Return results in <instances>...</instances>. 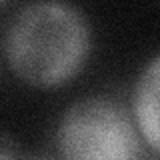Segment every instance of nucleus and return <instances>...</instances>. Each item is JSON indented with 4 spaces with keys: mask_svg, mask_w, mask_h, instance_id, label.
<instances>
[{
    "mask_svg": "<svg viewBox=\"0 0 160 160\" xmlns=\"http://www.w3.org/2000/svg\"><path fill=\"white\" fill-rule=\"evenodd\" d=\"M90 52V28L68 4L44 2L22 8L10 22L6 56L24 82L54 88L82 70Z\"/></svg>",
    "mask_w": 160,
    "mask_h": 160,
    "instance_id": "1",
    "label": "nucleus"
},
{
    "mask_svg": "<svg viewBox=\"0 0 160 160\" xmlns=\"http://www.w3.org/2000/svg\"><path fill=\"white\" fill-rule=\"evenodd\" d=\"M56 140L66 160H138L142 150L126 106L112 98H86L70 106Z\"/></svg>",
    "mask_w": 160,
    "mask_h": 160,
    "instance_id": "2",
    "label": "nucleus"
},
{
    "mask_svg": "<svg viewBox=\"0 0 160 160\" xmlns=\"http://www.w3.org/2000/svg\"><path fill=\"white\" fill-rule=\"evenodd\" d=\"M158 88H160V58L148 64L134 90V116L138 128L150 148L158 150Z\"/></svg>",
    "mask_w": 160,
    "mask_h": 160,
    "instance_id": "3",
    "label": "nucleus"
},
{
    "mask_svg": "<svg viewBox=\"0 0 160 160\" xmlns=\"http://www.w3.org/2000/svg\"><path fill=\"white\" fill-rule=\"evenodd\" d=\"M0 160H16V144L6 134L0 136Z\"/></svg>",
    "mask_w": 160,
    "mask_h": 160,
    "instance_id": "4",
    "label": "nucleus"
},
{
    "mask_svg": "<svg viewBox=\"0 0 160 160\" xmlns=\"http://www.w3.org/2000/svg\"><path fill=\"white\" fill-rule=\"evenodd\" d=\"M26 160H54V158H46V156H34V158H26Z\"/></svg>",
    "mask_w": 160,
    "mask_h": 160,
    "instance_id": "5",
    "label": "nucleus"
},
{
    "mask_svg": "<svg viewBox=\"0 0 160 160\" xmlns=\"http://www.w3.org/2000/svg\"><path fill=\"white\" fill-rule=\"evenodd\" d=\"M150 160H156V158H150Z\"/></svg>",
    "mask_w": 160,
    "mask_h": 160,
    "instance_id": "6",
    "label": "nucleus"
},
{
    "mask_svg": "<svg viewBox=\"0 0 160 160\" xmlns=\"http://www.w3.org/2000/svg\"><path fill=\"white\" fill-rule=\"evenodd\" d=\"M0 4H2V2H0Z\"/></svg>",
    "mask_w": 160,
    "mask_h": 160,
    "instance_id": "7",
    "label": "nucleus"
}]
</instances>
